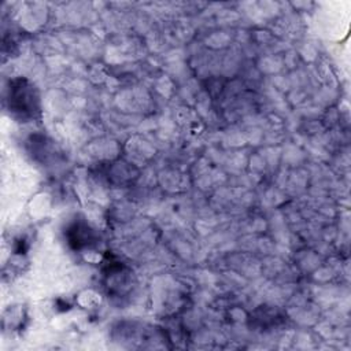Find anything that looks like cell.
Instances as JSON below:
<instances>
[{
  "mask_svg": "<svg viewBox=\"0 0 351 351\" xmlns=\"http://www.w3.org/2000/svg\"><path fill=\"white\" fill-rule=\"evenodd\" d=\"M8 110L22 121L34 119L40 114L37 89L25 78H15L8 88Z\"/></svg>",
  "mask_w": 351,
  "mask_h": 351,
  "instance_id": "cell-1",
  "label": "cell"
},
{
  "mask_svg": "<svg viewBox=\"0 0 351 351\" xmlns=\"http://www.w3.org/2000/svg\"><path fill=\"white\" fill-rule=\"evenodd\" d=\"M67 240L70 245L75 250L90 247L96 243V234L84 222H75L67 229Z\"/></svg>",
  "mask_w": 351,
  "mask_h": 351,
  "instance_id": "cell-2",
  "label": "cell"
}]
</instances>
